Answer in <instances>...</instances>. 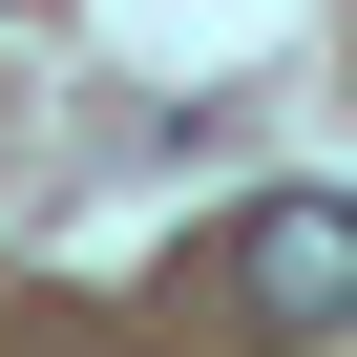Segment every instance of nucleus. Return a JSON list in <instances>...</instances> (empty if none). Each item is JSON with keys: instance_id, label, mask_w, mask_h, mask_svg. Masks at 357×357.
<instances>
[{"instance_id": "nucleus-1", "label": "nucleus", "mask_w": 357, "mask_h": 357, "mask_svg": "<svg viewBox=\"0 0 357 357\" xmlns=\"http://www.w3.org/2000/svg\"><path fill=\"white\" fill-rule=\"evenodd\" d=\"M231 294H252L273 336H357V190H273V211H231Z\"/></svg>"}]
</instances>
